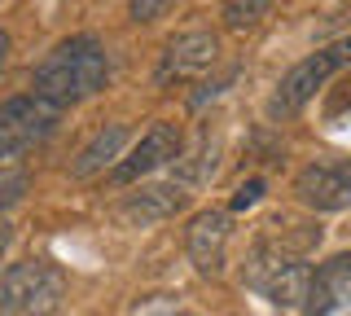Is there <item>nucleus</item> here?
<instances>
[{
	"mask_svg": "<svg viewBox=\"0 0 351 316\" xmlns=\"http://www.w3.org/2000/svg\"><path fill=\"white\" fill-rule=\"evenodd\" d=\"M184 202H189V193H184L180 180L141 184L136 193H128V198L114 206V220L123 224V228H149V224L171 220L176 211H184Z\"/></svg>",
	"mask_w": 351,
	"mask_h": 316,
	"instance_id": "nucleus-9",
	"label": "nucleus"
},
{
	"mask_svg": "<svg viewBox=\"0 0 351 316\" xmlns=\"http://www.w3.org/2000/svg\"><path fill=\"white\" fill-rule=\"evenodd\" d=\"M5 62H9V31L0 27V71H5Z\"/></svg>",
	"mask_w": 351,
	"mask_h": 316,
	"instance_id": "nucleus-20",
	"label": "nucleus"
},
{
	"mask_svg": "<svg viewBox=\"0 0 351 316\" xmlns=\"http://www.w3.org/2000/svg\"><path fill=\"white\" fill-rule=\"evenodd\" d=\"M180 145H184V136H180L176 123H154L149 132L132 145V154L119 158L114 167H110V184H136L141 176H149L154 167L180 158Z\"/></svg>",
	"mask_w": 351,
	"mask_h": 316,
	"instance_id": "nucleus-8",
	"label": "nucleus"
},
{
	"mask_svg": "<svg viewBox=\"0 0 351 316\" xmlns=\"http://www.w3.org/2000/svg\"><path fill=\"white\" fill-rule=\"evenodd\" d=\"M110 84V53L97 36H71L36 66V93L53 106H80Z\"/></svg>",
	"mask_w": 351,
	"mask_h": 316,
	"instance_id": "nucleus-2",
	"label": "nucleus"
},
{
	"mask_svg": "<svg viewBox=\"0 0 351 316\" xmlns=\"http://www.w3.org/2000/svg\"><path fill=\"white\" fill-rule=\"evenodd\" d=\"M312 242H321V228H307L303 237L285 233V228L281 237H259L246 264V286L277 308H303L307 286H312V268H307L303 250Z\"/></svg>",
	"mask_w": 351,
	"mask_h": 316,
	"instance_id": "nucleus-1",
	"label": "nucleus"
},
{
	"mask_svg": "<svg viewBox=\"0 0 351 316\" xmlns=\"http://www.w3.org/2000/svg\"><path fill=\"white\" fill-rule=\"evenodd\" d=\"M66 299V272L53 259H22L0 272V316H53Z\"/></svg>",
	"mask_w": 351,
	"mask_h": 316,
	"instance_id": "nucleus-3",
	"label": "nucleus"
},
{
	"mask_svg": "<svg viewBox=\"0 0 351 316\" xmlns=\"http://www.w3.org/2000/svg\"><path fill=\"white\" fill-rule=\"evenodd\" d=\"M9 246H14V228L0 224V259H5V250H9Z\"/></svg>",
	"mask_w": 351,
	"mask_h": 316,
	"instance_id": "nucleus-19",
	"label": "nucleus"
},
{
	"mask_svg": "<svg viewBox=\"0 0 351 316\" xmlns=\"http://www.w3.org/2000/svg\"><path fill=\"white\" fill-rule=\"evenodd\" d=\"M176 0H128V18L132 23H158Z\"/></svg>",
	"mask_w": 351,
	"mask_h": 316,
	"instance_id": "nucleus-16",
	"label": "nucleus"
},
{
	"mask_svg": "<svg viewBox=\"0 0 351 316\" xmlns=\"http://www.w3.org/2000/svg\"><path fill=\"white\" fill-rule=\"evenodd\" d=\"M233 80H237V66H228L224 75H219V80H211V84H202V88H197V93L189 97V106H193V110H202V106H206V101H215V97L224 93V88H228V84H233Z\"/></svg>",
	"mask_w": 351,
	"mask_h": 316,
	"instance_id": "nucleus-17",
	"label": "nucleus"
},
{
	"mask_svg": "<svg viewBox=\"0 0 351 316\" xmlns=\"http://www.w3.org/2000/svg\"><path fill=\"white\" fill-rule=\"evenodd\" d=\"M294 198L312 211H347L351 206V158L307 162L294 176Z\"/></svg>",
	"mask_w": 351,
	"mask_h": 316,
	"instance_id": "nucleus-7",
	"label": "nucleus"
},
{
	"mask_svg": "<svg viewBox=\"0 0 351 316\" xmlns=\"http://www.w3.org/2000/svg\"><path fill=\"white\" fill-rule=\"evenodd\" d=\"M184 250H189V264L202 277H219L228 264V215L224 211H197L189 228H184Z\"/></svg>",
	"mask_w": 351,
	"mask_h": 316,
	"instance_id": "nucleus-10",
	"label": "nucleus"
},
{
	"mask_svg": "<svg viewBox=\"0 0 351 316\" xmlns=\"http://www.w3.org/2000/svg\"><path fill=\"white\" fill-rule=\"evenodd\" d=\"M27 189H31V176H27V171H0V215L14 211V206L27 198Z\"/></svg>",
	"mask_w": 351,
	"mask_h": 316,
	"instance_id": "nucleus-15",
	"label": "nucleus"
},
{
	"mask_svg": "<svg viewBox=\"0 0 351 316\" xmlns=\"http://www.w3.org/2000/svg\"><path fill=\"white\" fill-rule=\"evenodd\" d=\"M272 5H277V0H228L224 5V27L228 31H250L272 14Z\"/></svg>",
	"mask_w": 351,
	"mask_h": 316,
	"instance_id": "nucleus-14",
	"label": "nucleus"
},
{
	"mask_svg": "<svg viewBox=\"0 0 351 316\" xmlns=\"http://www.w3.org/2000/svg\"><path fill=\"white\" fill-rule=\"evenodd\" d=\"M215 149H219V145L202 132V145H197L189 158H176L180 180H189V184H206V180H211V176H215Z\"/></svg>",
	"mask_w": 351,
	"mask_h": 316,
	"instance_id": "nucleus-13",
	"label": "nucleus"
},
{
	"mask_svg": "<svg viewBox=\"0 0 351 316\" xmlns=\"http://www.w3.org/2000/svg\"><path fill=\"white\" fill-rule=\"evenodd\" d=\"M334 71H343V62L334 58V49H316L312 58H303V62H294L290 71L281 75V84H277V93H272V101H268V114H299L307 101L316 97V88H325V80Z\"/></svg>",
	"mask_w": 351,
	"mask_h": 316,
	"instance_id": "nucleus-5",
	"label": "nucleus"
},
{
	"mask_svg": "<svg viewBox=\"0 0 351 316\" xmlns=\"http://www.w3.org/2000/svg\"><path fill=\"white\" fill-rule=\"evenodd\" d=\"M219 62V36L215 31H184L176 36L158 58V71H154V84L158 88H171V84L197 80L202 71H211Z\"/></svg>",
	"mask_w": 351,
	"mask_h": 316,
	"instance_id": "nucleus-6",
	"label": "nucleus"
},
{
	"mask_svg": "<svg viewBox=\"0 0 351 316\" xmlns=\"http://www.w3.org/2000/svg\"><path fill=\"white\" fill-rule=\"evenodd\" d=\"M128 145V123H110L101 127L88 145L80 149V158H75V167H71V176L75 180H93V176H101L106 167H114V158H119V149Z\"/></svg>",
	"mask_w": 351,
	"mask_h": 316,
	"instance_id": "nucleus-12",
	"label": "nucleus"
},
{
	"mask_svg": "<svg viewBox=\"0 0 351 316\" xmlns=\"http://www.w3.org/2000/svg\"><path fill=\"white\" fill-rule=\"evenodd\" d=\"M62 123V106H53L49 97L27 93V97H9L0 106V158H18L31 145H40L44 136H53Z\"/></svg>",
	"mask_w": 351,
	"mask_h": 316,
	"instance_id": "nucleus-4",
	"label": "nucleus"
},
{
	"mask_svg": "<svg viewBox=\"0 0 351 316\" xmlns=\"http://www.w3.org/2000/svg\"><path fill=\"white\" fill-rule=\"evenodd\" d=\"M351 308V250L325 259L321 268H312V286H307V316H338Z\"/></svg>",
	"mask_w": 351,
	"mask_h": 316,
	"instance_id": "nucleus-11",
	"label": "nucleus"
},
{
	"mask_svg": "<svg viewBox=\"0 0 351 316\" xmlns=\"http://www.w3.org/2000/svg\"><path fill=\"white\" fill-rule=\"evenodd\" d=\"M263 198V180H246V184H237V193H233V211H246V206H255Z\"/></svg>",
	"mask_w": 351,
	"mask_h": 316,
	"instance_id": "nucleus-18",
	"label": "nucleus"
}]
</instances>
